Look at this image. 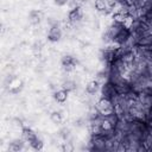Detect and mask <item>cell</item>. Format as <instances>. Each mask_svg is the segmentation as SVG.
Returning <instances> with one entry per match:
<instances>
[{"label": "cell", "mask_w": 152, "mask_h": 152, "mask_svg": "<svg viewBox=\"0 0 152 152\" xmlns=\"http://www.w3.org/2000/svg\"><path fill=\"white\" fill-rule=\"evenodd\" d=\"M132 102L124 95H121L119 102L115 106V112L119 114L121 119H131V108H132Z\"/></svg>", "instance_id": "cell-1"}, {"label": "cell", "mask_w": 152, "mask_h": 152, "mask_svg": "<svg viewBox=\"0 0 152 152\" xmlns=\"http://www.w3.org/2000/svg\"><path fill=\"white\" fill-rule=\"evenodd\" d=\"M116 49L118 46L115 44H108L106 48L101 49L99 52V58L101 62H103L104 64H110L112 61L115 58L116 56Z\"/></svg>", "instance_id": "cell-2"}, {"label": "cell", "mask_w": 152, "mask_h": 152, "mask_svg": "<svg viewBox=\"0 0 152 152\" xmlns=\"http://www.w3.org/2000/svg\"><path fill=\"white\" fill-rule=\"evenodd\" d=\"M131 38V31L128 30L127 26H125L122 30H120L113 38V44H115L116 46H121L124 44H126Z\"/></svg>", "instance_id": "cell-3"}, {"label": "cell", "mask_w": 152, "mask_h": 152, "mask_svg": "<svg viewBox=\"0 0 152 152\" xmlns=\"http://www.w3.org/2000/svg\"><path fill=\"white\" fill-rule=\"evenodd\" d=\"M116 89H115V86L109 82V81H106L101 84V88H100V94L101 96L100 97H103V99H108L110 100L115 94H116Z\"/></svg>", "instance_id": "cell-4"}, {"label": "cell", "mask_w": 152, "mask_h": 152, "mask_svg": "<svg viewBox=\"0 0 152 152\" xmlns=\"http://www.w3.org/2000/svg\"><path fill=\"white\" fill-rule=\"evenodd\" d=\"M95 108H96L101 114H103V115H107L108 113L115 110V108H114L113 103L110 102V100L103 99V97H100V99H99V101H97L96 104H95Z\"/></svg>", "instance_id": "cell-5"}, {"label": "cell", "mask_w": 152, "mask_h": 152, "mask_svg": "<svg viewBox=\"0 0 152 152\" xmlns=\"http://www.w3.org/2000/svg\"><path fill=\"white\" fill-rule=\"evenodd\" d=\"M83 19V11L81 7H77V8H74V10H70L69 13H68V21L69 24L71 25H77L82 21Z\"/></svg>", "instance_id": "cell-6"}, {"label": "cell", "mask_w": 152, "mask_h": 152, "mask_svg": "<svg viewBox=\"0 0 152 152\" xmlns=\"http://www.w3.org/2000/svg\"><path fill=\"white\" fill-rule=\"evenodd\" d=\"M61 63H62V69H63V71H65V72L68 74V72H70V71L74 70L75 65L77 64V59H76L75 57L70 56V55H64V56L62 57V59H61Z\"/></svg>", "instance_id": "cell-7"}, {"label": "cell", "mask_w": 152, "mask_h": 152, "mask_svg": "<svg viewBox=\"0 0 152 152\" xmlns=\"http://www.w3.org/2000/svg\"><path fill=\"white\" fill-rule=\"evenodd\" d=\"M61 38H62V30L59 25L50 26V30L48 32V39L52 43H56V42H59Z\"/></svg>", "instance_id": "cell-8"}, {"label": "cell", "mask_w": 152, "mask_h": 152, "mask_svg": "<svg viewBox=\"0 0 152 152\" xmlns=\"http://www.w3.org/2000/svg\"><path fill=\"white\" fill-rule=\"evenodd\" d=\"M120 119H121V118L119 116V114H118L115 110H113V112L108 113L107 115H104V121H106V124H107L109 127H112V128H115V127H116V125L119 124Z\"/></svg>", "instance_id": "cell-9"}, {"label": "cell", "mask_w": 152, "mask_h": 152, "mask_svg": "<svg viewBox=\"0 0 152 152\" xmlns=\"http://www.w3.org/2000/svg\"><path fill=\"white\" fill-rule=\"evenodd\" d=\"M25 140L23 139V138H17V139H13L11 142H10V145H8V148L11 150V151H13V152H18V151H21L24 147H25Z\"/></svg>", "instance_id": "cell-10"}, {"label": "cell", "mask_w": 152, "mask_h": 152, "mask_svg": "<svg viewBox=\"0 0 152 152\" xmlns=\"http://www.w3.org/2000/svg\"><path fill=\"white\" fill-rule=\"evenodd\" d=\"M100 88H101V83L97 80H93L86 86V93L88 95H94L100 90Z\"/></svg>", "instance_id": "cell-11"}, {"label": "cell", "mask_w": 152, "mask_h": 152, "mask_svg": "<svg viewBox=\"0 0 152 152\" xmlns=\"http://www.w3.org/2000/svg\"><path fill=\"white\" fill-rule=\"evenodd\" d=\"M37 137V133L31 129L30 127H23V131H21V138L26 141V142H30L32 139H34Z\"/></svg>", "instance_id": "cell-12"}, {"label": "cell", "mask_w": 152, "mask_h": 152, "mask_svg": "<svg viewBox=\"0 0 152 152\" xmlns=\"http://www.w3.org/2000/svg\"><path fill=\"white\" fill-rule=\"evenodd\" d=\"M40 19H42V13L37 10H32L30 13H28V23L31 25H38L40 23Z\"/></svg>", "instance_id": "cell-13"}, {"label": "cell", "mask_w": 152, "mask_h": 152, "mask_svg": "<svg viewBox=\"0 0 152 152\" xmlns=\"http://www.w3.org/2000/svg\"><path fill=\"white\" fill-rule=\"evenodd\" d=\"M68 93L69 91H66L65 89H59V90H56L55 93H53V97H55V100L57 101V102H59V103H64L65 101H66V99H68Z\"/></svg>", "instance_id": "cell-14"}, {"label": "cell", "mask_w": 152, "mask_h": 152, "mask_svg": "<svg viewBox=\"0 0 152 152\" xmlns=\"http://www.w3.org/2000/svg\"><path fill=\"white\" fill-rule=\"evenodd\" d=\"M94 5H95V8L99 12H108V11H110L107 0H94Z\"/></svg>", "instance_id": "cell-15"}, {"label": "cell", "mask_w": 152, "mask_h": 152, "mask_svg": "<svg viewBox=\"0 0 152 152\" xmlns=\"http://www.w3.org/2000/svg\"><path fill=\"white\" fill-rule=\"evenodd\" d=\"M30 146L33 148V150H36V151H39V150H42L43 148V146H44V142H43V140L37 135L34 139H32L30 142Z\"/></svg>", "instance_id": "cell-16"}, {"label": "cell", "mask_w": 152, "mask_h": 152, "mask_svg": "<svg viewBox=\"0 0 152 152\" xmlns=\"http://www.w3.org/2000/svg\"><path fill=\"white\" fill-rule=\"evenodd\" d=\"M62 88L65 89L66 91H74V90L76 89V83H75V81L66 78V80L63 81V83H62Z\"/></svg>", "instance_id": "cell-17"}, {"label": "cell", "mask_w": 152, "mask_h": 152, "mask_svg": "<svg viewBox=\"0 0 152 152\" xmlns=\"http://www.w3.org/2000/svg\"><path fill=\"white\" fill-rule=\"evenodd\" d=\"M101 40L104 43V44H112L113 43V34L110 33V31L108 30V28H106V31L102 33V36H101Z\"/></svg>", "instance_id": "cell-18"}, {"label": "cell", "mask_w": 152, "mask_h": 152, "mask_svg": "<svg viewBox=\"0 0 152 152\" xmlns=\"http://www.w3.org/2000/svg\"><path fill=\"white\" fill-rule=\"evenodd\" d=\"M142 142H144V145L146 146L147 151H152V132L150 131V128H148V132H147V134L145 135Z\"/></svg>", "instance_id": "cell-19"}, {"label": "cell", "mask_w": 152, "mask_h": 152, "mask_svg": "<svg viewBox=\"0 0 152 152\" xmlns=\"http://www.w3.org/2000/svg\"><path fill=\"white\" fill-rule=\"evenodd\" d=\"M138 45H141V46H152V33L142 37L140 40H139V44Z\"/></svg>", "instance_id": "cell-20"}, {"label": "cell", "mask_w": 152, "mask_h": 152, "mask_svg": "<svg viewBox=\"0 0 152 152\" xmlns=\"http://www.w3.org/2000/svg\"><path fill=\"white\" fill-rule=\"evenodd\" d=\"M50 120L53 122V124H61L62 122V120H63V118H62V114L59 113V112H52L51 114H50Z\"/></svg>", "instance_id": "cell-21"}, {"label": "cell", "mask_w": 152, "mask_h": 152, "mask_svg": "<svg viewBox=\"0 0 152 152\" xmlns=\"http://www.w3.org/2000/svg\"><path fill=\"white\" fill-rule=\"evenodd\" d=\"M150 10H152V0H144V6H142V8H141V17L144 15L145 12H147V11H150ZM141 17H140V18H141Z\"/></svg>", "instance_id": "cell-22"}, {"label": "cell", "mask_w": 152, "mask_h": 152, "mask_svg": "<svg viewBox=\"0 0 152 152\" xmlns=\"http://www.w3.org/2000/svg\"><path fill=\"white\" fill-rule=\"evenodd\" d=\"M62 148H63V151H64V152H72V151L75 150V147H74L72 142H70V141H68V140H66L65 142H63Z\"/></svg>", "instance_id": "cell-23"}, {"label": "cell", "mask_w": 152, "mask_h": 152, "mask_svg": "<svg viewBox=\"0 0 152 152\" xmlns=\"http://www.w3.org/2000/svg\"><path fill=\"white\" fill-rule=\"evenodd\" d=\"M129 5H132V6H135L137 8H142V6H144V0H126Z\"/></svg>", "instance_id": "cell-24"}, {"label": "cell", "mask_w": 152, "mask_h": 152, "mask_svg": "<svg viewBox=\"0 0 152 152\" xmlns=\"http://www.w3.org/2000/svg\"><path fill=\"white\" fill-rule=\"evenodd\" d=\"M59 134H61V137H62L64 140H66V139L69 138V135H70V131H69L68 128H63V129H61Z\"/></svg>", "instance_id": "cell-25"}, {"label": "cell", "mask_w": 152, "mask_h": 152, "mask_svg": "<svg viewBox=\"0 0 152 152\" xmlns=\"http://www.w3.org/2000/svg\"><path fill=\"white\" fill-rule=\"evenodd\" d=\"M21 88H23V83H21L20 86H17V87H14V88H11V89H10V93L13 94V95H15V94H18V93L21 90Z\"/></svg>", "instance_id": "cell-26"}, {"label": "cell", "mask_w": 152, "mask_h": 152, "mask_svg": "<svg viewBox=\"0 0 152 152\" xmlns=\"http://www.w3.org/2000/svg\"><path fill=\"white\" fill-rule=\"evenodd\" d=\"M68 1H69V0H53V4H55L56 6H59V7H62V6H65V5H68Z\"/></svg>", "instance_id": "cell-27"}, {"label": "cell", "mask_w": 152, "mask_h": 152, "mask_svg": "<svg viewBox=\"0 0 152 152\" xmlns=\"http://www.w3.org/2000/svg\"><path fill=\"white\" fill-rule=\"evenodd\" d=\"M125 1H126V0H125Z\"/></svg>", "instance_id": "cell-28"}]
</instances>
